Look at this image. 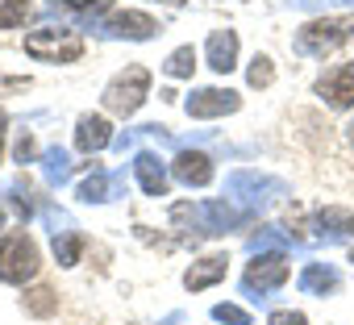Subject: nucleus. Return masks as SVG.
I'll list each match as a JSON object with an SVG mask.
<instances>
[{
  "mask_svg": "<svg viewBox=\"0 0 354 325\" xmlns=\"http://www.w3.org/2000/svg\"><path fill=\"white\" fill-rule=\"evenodd\" d=\"M288 192H292L288 180H275V176H263V171H234L225 180V201L234 209H242L246 217H259L263 209H271Z\"/></svg>",
  "mask_w": 354,
  "mask_h": 325,
  "instance_id": "obj_1",
  "label": "nucleus"
},
{
  "mask_svg": "<svg viewBox=\"0 0 354 325\" xmlns=\"http://www.w3.org/2000/svg\"><path fill=\"white\" fill-rule=\"evenodd\" d=\"M171 221H175V225L192 221V225H196V234L217 238V234H230V230L246 225L250 217H246L242 209H234L230 201H205V205H175V209H171Z\"/></svg>",
  "mask_w": 354,
  "mask_h": 325,
  "instance_id": "obj_2",
  "label": "nucleus"
},
{
  "mask_svg": "<svg viewBox=\"0 0 354 325\" xmlns=\"http://www.w3.org/2000/svg\"><path fill=\"white\" fill-rule=\"evenodd\" d=\"M146 92H150V71L133 63V67H125V71H117V75L109 80V88H104V109L117 113V117H133V113L142 109Z\"/></svg>",
  "mask_w": 354,
  "mask_h": 325,
  "instance_id": "obj_3",
  "label": "nucleus"
},
{
  "mask_svg": "<svg viewBox=\"0 0 354 325\" xmlns=\"http://www.w3.org/2000/svg\"><path fill=\"white\" fill-rule=\"evenodd\" d=\"M26 55L38 63H80L84 59V38L75 30H34L26 38Z\"/></svg>",
  "mask_w": 354,
  "mask_h": 325,
  "instance_id": "obj_4",
  "label": "nucleus"
},
{
  "mask_svg": "<svg viewBox=\"0 0 354 325\" xmlns=\"http://www.w3.org/2000/svg\"><path fill=\"white\" fill-rule=\"evenodd\" d=\"M288 284V254L283 250H267V254H254V263L246 267V275H242V292L250 296V300H267V292H275V288H283Z\"/></svg>",
  "mask_w": 354,
  "mask_h": 325,
  "instance_id": "obj_5",
  "label": "nucleus"
},
{
  "mask_svg": "<svg viewBox=\"0 0 354 325\" xmlns=\"http://www.w3.org/2000/svg\"><path fill=\"white\" fill-rule=\"evenodd\" d=\"M350 38H354V17H321L296 34V50L300 55H329Z\"/></svg>",
  "mask_w": 354,
  "mask_h": 325,
  "instance_id": "obj_6",
  "label": "nucleus"
},
{
  "mask_svg": "<svg viewBox=\"0 0 354 325\" xmlns=\"http://www.w3.org/2000/svg\"><path fill=\"white\" fill-rule=\"evenodd\" d=\"M38 246L34 238L26 234H9V238H0V279L5 284H26L38 275Z\"/></svg>",
  "mask_w": 354,
  "mask_h": 325,
  "instance_id": "obj_7",
  "label": "nucleus"
},
{
  "mask_svg": "<svg viewBox=\"0 0 354 325\" xmlns=\"http://www.w3.org/2000/svg\"><path fill=\"white\" fill-rule=\"evenodd\" d=\"M238 104H242V96L230 92V88H196V92L184 100L188 117H201V121H213V117L238 113Z\"/></svg>",
  "mask_w": 354,
  "mask_h": 325,
  "instance_id": "obj_8",
  "label": "nucleus"
},
{
  "mask_svg": "<svg viewBox=\"0 0 354 325\" xmlns=\"http://www.w3.org/2000/svg\"><path fill=\"white\" fill-rule=\"evenodd\" d=\"M171 176L180 180L184 188H205V184H213V158L205 154V150H180L171 158Z\"/></svg>",
  "mask_w": 354,
  "mask_h": 325,
  "instance_id": "obj_9",
  "label": "nucleus"
},
{
  "mask_svg": "<svg viewBox=\"0 0 354 325\" xmlns=\"http://www.w3.org/2000/svg\"><path fill=\"white\" fill-rule=\"evenodd\" d=\"M96 34H100V38H129V42H146V38H154V34H158V21H154L150 13H117V17H109L104 26H96Z\"/></svg>",
  "mask_w": 354,
  "mask_h": 325,
  "instance_id": "obj_10",
  "label": "nucleus"
},
{
  "mask_svg": "<svg viewBox=\"0 0 354 325\" xmlns=\"http://www.w3.org/2000/svg\"><path fill=\"white\" fill-rule=\"evenodd\" d=\"M317 96L329 109H354V63H342L329 75H321L317 80Z\"/></svg>",
  "mask_w": 354,
  "mask_h": 325,
  "instance_id": "obj_11",
  "label": "nucleus"
},
{
  "mask_svg": "<svg viewBox=\"0 0 354 325\" xmlns=\"http://www.w3.org/2000/svg\"><path fill=\"white\" fill-rule=\"evenodd\" d=\"M133 176H138L146 196H167V188H171V171H167V162L154 150H138L133 154Z\"/></svg>",
  "mask_w": 354,
  "mask_h": 325,
  "instance_id": "obj_12",
  "label": "nucleus"
},
{
  "mask_svg": "<svg viewBox=\"0 0 354 325\" xmlns=\"http://www.w3.org/2000/svg\"><path fill=\"white\" fill-rule=\"evenodd\" d=\"M350 238H354V213L350 209L329 205L313 217V242H350Z\"/></svg>",
  "mask_w": 354,
  "mask_h": 325,
  "instance_id": "obj_13",
  "label": "nucleus"
},
{
  "mask_svg": "<svg viewBox=\"0 0 354 325\" xmlns=\"http://www.w3.org/2000/svg\"><path fill=\"white\" fill-rule=\"evenodd\" d=\"M75 146H80L84 154H96V150L113 146V125H109L104 117H96V113L80 117V121H75Z\"/></svg>",
  "mask_w": 354,
  "mask_h": 325,
  "instance_id": "obj_14",
  "label": "nucleus"
},
{
  "mask_svg": "<svg viewBox=\"0 0 354 325\" xmlns=\"http://www.w3.org/2000/svg\"><path fill=\"white\" fill-rule=\"evenodd\" d=\"M75 196L84 205H104V201H117L121 196V176L117 171H92L88 180H80Z\"/></svg>",
  "mask_w": 354,
  "mask_h": 325,
  "instance_id": "obj_15",
  "label": "nucleus"
},
{
  "mask_svg": "<svg viewBox=\"0 0 354 325\" xmlns=\"http://www.w3.org/2000/svg\"><path fill=\"white\" fill-rule=\"evenodd\" d=\"M308 242H300L292 230H283V225H263L259 234H250V242H246V250L250 254H267V250H304Z\"/></svg>",
  "mask_w": 354,
  "mask_h": 325,
  "instance_id": "obj_16",
  "label": "nucleus"
},
{
  "mask_svg": "<svg viewBox=\"0 0 354 325\" xmlns=\"http://www.w3.org/2000/svg\"><path fill=\"white\" fill-rule=\"evenodd\" d=\"M209 67L217 71V75H230L234 67H238V34L234 30H217V34H209Z\"/></svg>",
  "mask_w": 354,
  "mask_h": 325,
  "instance_id": "obj_17",
  "label": "nucleus"
},
{
  "mask_svg": "<svg viewBox=\"0 0 354 325\" xmlns=\"http://www.w3.org/2000/svg\"><path fill=\"white\" fill-rule=\"evenodd\" d=\"M225 267H230V259H225V254H205L201 263H192V267H188V275H184V288H192V292H201V288H213L217 279H225Z\"/></svg>",
  "mask_w": 354,
  "mask_h": 325,
  "instance_id": "obj_18",
  "label": "nucleus"
},
{
  "mask_svg": "<svg viewBox=\"0 0 354 325\" xmlns=\"http://www.w3.org/2000/svg\"><path fill=\"white\" fill-rule=\"evenodd\" d=\"M337 284H342V275H337V267H329V263H308V267L300 271V288L313 292V296H329Z\"/></svg>",
  "mask_w": 354,
  "mask_h": 325,
  "instance_id": "obj_19",
  "label": "nucleus"
},
{
  "mask_svg": "<svg viewBox=\"0 0 354 325\" xmlns=\"http://www.w3.org/2000/svg\"><path fill=\"white\" fill-rule=\"evenodd\" d=\"M113 5V0H50L46 5V13H63V17H80V21H96L104 9Z\"/></svg>",
  "mask_w": 354,
  "mask_h": 325,
  "instance_id": "obj_20",
  "label": "nucleus"
},
{
  "mask_svg": "<svg viewBox=\"0 0 354 325\" xmlns=\"http://www.w3.org/2000/svg\"><path fill=\"white\" fill-rule=\"evenodd\" d=\"M42 176H46V184H50V188H59V184H67V180H71V154H67L63 146L42 150Z\"/></svg>",
  "mask_w": 354,
  "mask_h": 325,
  "instance_id": "obj_21",
  "label": "nucleus"
},
{
  "mask_svg": "<svg viewBox=\"0 0 354 325\" xmlns=\"http://www.w3.org/2000/svg\"><path fill=\"white\" fill-rule=\"evenodd\" d=\"M9 205H13V213L21 217V221H30L38 209H34V188H30V180H13L9 184Z\"/></svg>",
  "mask_w": 354,
  "mask_h": 325,
  "instance_id": "obj_22",
  "label": "nucleus"
},
{
  "mask_svg": "<svg viewBox=\"0 0 354 325\" xmlns=\"http://www.w3.org/2000/svg\"><path fill=\"white\" fill-rule=\"evenodd\" d=\"M50 246H55V259H59L63 267H75V263H80V254H84V238H80L75 230H71V234H55V242H50Z\"/></svg>",
  "mask_w": 354,
  "mask_h": 325,
  "instance_id": "obj_23",
  "label": "nucleus"
},
{
  "mask_svg": "<svg viewBox=\"0 0 354 325\" xmlns=\"http://www.w3.org/2000/svg\"><path fill=\"white\" fill-rule=\"evenodd\" d=\"M162 71H167L171 80H188V75L196 71V50H192V46H180V50H171V59L162 63Z\"/></svg>",
  "mask_w": 354,
  "mask_h": 325,
  "instance_id": "obj_24",
  "label": "nucleus"
},
{
  "mask_svg": "<svg viewBox=\"0 0 354 325\" xmlns=\"http://www.w3.org/2000/svg\"><path fill=\"white\" fill-rule=\"evenodd\" d=\"M30 0H0V30H17L30 21Z\"/></svg>",
  "mask_w": 354,
  "mask_h": 325,
  "instance_id": "obj_25",
  "label": "nucleus"
},
{
  "mask_svg": "<svg viewBox=\"0 0 354 325\" xmlns=\"http://www.w3.org/2000/svg\"><path fill=\"white\" fill-rule=\"evenodd\" d=\"M246 80H250V88H267V84L275 80V67H271V59H267V55H254V63H250Z\"/></svg>",
  "mask_w": 354,
  "mask_h": 325,
  "instance_id": "obj_26",
  "label": "nucleus"
},
{
  "mask_svg": "<svg viewBox=\"0 0 354 325\" xmlns=\"http://www.w3.org/2000/svg\"><path fill=\"white\" fill-rule=\"evenodd\" d=\"M42 217H46V225H50V234H71V230H75V221H71V213H63V209H55V205H46V209H42Z\"/></svg>",
  "mask_w": 354,
  "mask_h": 325,
  "instance_id": "obj_27",
  "label": "nucleus"
},
{
  "mask_svg": "<svg viewBox=\"0 0 354 325\" xmlns=\"http://www.w3.org/2000/svg\"><path fill=\"white\" fill-rule=\"evenodd\" d=\"M213 321H221V325H250V313L238 308V304H217L213 308Z\"/></svg>",
  "mask_w": 354,
  "mask_h": 325,
  "instance_id": "obj_28",
  "label": "nucleus"
},
{
  "mask_svg": "<svg viewBox=\"0 0 354 325\" xmlns=\"http://www.w3.org/2000/svg\"><path fill=\"white\" fill-rule=\"evenodd\" d=\"M26 304H30V313H38V317H46V313L55 308V292H46V288H38V292H34V296H30Z\"/></svg>",
  "mask_w": 354,
  "mask_h": 325,
  "instance_id": "obj_29",
  "label": "nucleus"
},
{
  "mask_svg": "<svg viewBox=\"0 0 354 325\" xmlns=\"http://www.w3.org/2000/svg\"><path fill=\"white\" fill-rule=\"evenodd\" d=\"M267 325H308V317L304 313H296V308H283V313H271V321Z\"/></svg>",
  "mask_w": 354,
  "mask_h": 325,
  "instance_id": "obj_30",
  "label": "nucleus"
},
{
  "mask_svg": "<svg viewBox=\"0 0 354 325\" xmlns=\"http://www.w3.org/2000/svg\"><path fill=\"white\" fill-rule=\"evenodd\" d=\"M13 158H17V162H34V138H30V133H21V138H17Z\"/></svg>",
  "mask_w": 354,
  "mask_h": 325,
  "instance_id": "obj_31",
  "label": "nucleus"
},
{
  "mask_svg": "<svg viewBox=\"0 0 354 325\" xmlns=\"http://www.w3.org/2000/svg\"><path fill=\"white\" fill-rule=\"evenodd\" d=\"M5 133H9V117H5V109H0V154H5Z\"/></svg>",
  "mask_w": 354,
  "mask_h": 325,
  "instance_id": "obj_32",
  "label": "nucleus"
},
{
  "mask_svg": "<svg viewBox=\"0 0 354 325\" xmlns=\"http://www.w3.org/2000/svg\"><path fill=\"white\" fill-rule=\"evenodd\" d=\"M162 325H180V313H171V317H167V321H162Z\"/></svg>",
  "mask_w": 354,
  "mask_h": 325,
  "instance_id": "obj_33",
  "label": "nucleus"
},
{
  "mask_svg": "<svg viewBox=\"0 0 354 325\" xmlns=\"http://www.w3.org/2000/svg\"><path fill=\"white\" fill-rule=\"evenodd\" d=\"M0 225H5V205H0Z\"/></svg>",
  "mask_w": 354,
  "mask_h": 325,
  "instance_id": "obj_34",
  "label": "nucleus"
},
{
  "mask_svg": "<svg viewBox=\"0 0 354 325\" xmlns=\"http://www.w3.org/2000/svg\"><path fill=\"white\" fill-rule=\"evenodd\" d=\"M167 5H184V0H167Z\"/></svg>",
  "mask_w": 354,
  "mask_h": 325,
  "instance_id": "obj_35",
  "label": "nucleus"
},
{
  "mask_svg": "<svg viewBox=\"0 0 354 325\" xmlns=\"http://www.w3.org/2000/svg\"><path fill=\"white\" fill-rule=\"evenodd\" d=\"M350 263H354V250H350Z\"/></svg>",
  "mask_w": 354,
  "mask_h": 325,
  "instance_id": "obj_36",
  "label": "nucleus"
}]
</instances>
